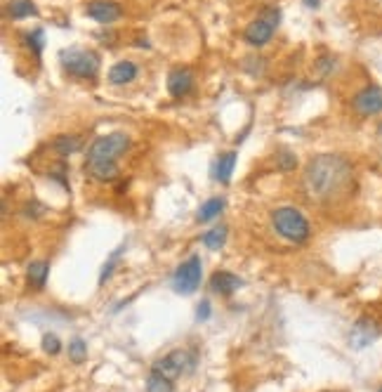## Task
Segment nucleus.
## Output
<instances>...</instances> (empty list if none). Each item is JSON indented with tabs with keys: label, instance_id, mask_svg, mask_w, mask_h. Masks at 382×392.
Here are the masks:
<instances>
[{
	"label": "nucleus",
	"instance_id": "nucleus-1",
	"mask_svg": "<svg viewBox=\"0 0 382 392\" xmlns=\"http://www.w3.org/2000/svg\"><path fill=\"white\" fill-rule=\"evenodd\" d=\"M354 182V173L347 158L335 154H321L314 156L304 168L302 187L309 201L314 203H333L347 196Z\"/></svg>",
	"mask_w": 382,
	"mask_h": 392
},
{
	"label": "nucleus",
	"instance_id": "nucleus-2",
	"mask_svg": "<svg viewBox=\"0 0 382 392\" xmlns=\"http://www.w3.org/2000/svg\"><path fill=\"white\" fill-rule=\"evenodd\" d=\"M130 149V137L125 133H109L97 137L88 149L86 170L95 182H114L118 177L116 158Z\"/></svg>",
	"mask_w": 382,
	"mask_h": 392
},
{
	"label": "nucleus",
	"instance_id": "nucleus-3",
	"mask_svg": "<svg viewBox=\"0 0 382 392\" xmlns=\"http://www.w3.org/2000/svg\"><path fill=\"white\" fill-rule=\"evenodd\" d=\"M271 227L274 232L286 239L290 243H304L312 234V227H309V220L304 217L300 210L293 208V205H281L271 213Z\"/></svg>",
	"mask_w": 382,
	"mask_h": 392
},
{
	"label": "nucleus",
	"instance_id": "nucleus-4",
	"mask_svg": "<svg viewBox=\"0 0 382 392\" xmlns=\"http://www.w3.org/2000/svg\"><path fill=\"white\" fill-rule=\"evenodd\" d=\"M60 60L62 67L67 69V74H71L74 79H95L97 72H100V55L95 50H62Z\"/></svg>",
	"mask_w": 382,
	"mask_h": 392
},
{
	"label": "nucleus",
	"instance_id": "nucleus-5",
	"mask_svg": "<svg viewBox=\"0 0 382 392\" xmlns=\"http://www.w3.org/2000/svg\"><path fill=\"white\" fill-rule=\"evenodd\" d=\"M278 19H281L278 8H267L255 22H250L248 27H245V31H243L245 43L252 45V48H262V45H267L278 27Z\"/></svg>",
	"mask_w": 382,
	"mask_h": 392
},
{
	"label": "nucleus",
	"instance_id": "nucleus-6",
	"mask_svg": "<svg viewBox=\"0 0 382 392\" xmlns=\"http://www.w3.org/2000/svg\"><path fill=\"white\" fill-rule=\"evenodd\" d=\"M200 279H203V262H200L198 255H191V258H186L182 265L175 269L172 288L179 295H191L198 291Z\"/></svg>",
	"mask_w": 382,
	"mask_h": 392
},
{
	"label": "nucleus",
	"instance_id": "nucleus-7",
	"mask_svg": "<svg viewBox=\"0 0 382 392\" xmlns=\"http://www.w3.org/2000/svg\"><path fill=\"white\" fill-rule=\"evenodd\" d=\"M193 366H196V357H193L189 350L179 348V350H172L170 355H165L163 359H156L151 371H156V374L175 381V378L184 376V374H191Z\"/></svg>",
	"mask_w": 382,
	"mask_h": 392
},
{
	"label": "nucleus",
	"instance_id": "nucleus-8",
	"mask_svg": "<svg viewBox=\"0 0 382 392\" xmlns=\"http://www.w3.org/2000/svg\"><path fill=\"white\" fill-rule=\"evenodd\" d=\"M380 324L371 317H361L356 324L352 326V331H349V345H352L354 350H366L368 345H373L375 340L380 338Z\"/></svg>",
	"mask_w": 382,
	"mask_h": 392
},
{
	"label": "nucleus",
	"instance_id": "nucleus-9",
	"mask_svg": "<svg viewBox=\"0 0 382 392\" xmlns=\"http://www.w3.org/2000/svg\"><path fill=\"white\" fill-rule=\"evenodd\" d=\"M352 107L359 116H375L382 114V88L380 86H368L354 95Z\"/></svg>",
	"mask_w": 382,
	"mask_h": 392
},
{
	"label": "nucleus",
	"instance_id": "nucleus-10",
	"mask_svg": "<svg viewBox=\"0 0 382 392\" xmlns=\"http://www.w3.org/2000/svg\"><path fill=\"white\" fill-rule=\"evenodd\" d=\"M86 15L90 19H95V22L109 27V24L118 22L121 15H123V10H121L118 3H114V0H93V3H88Z\"/></svg>",
	"mask_w": 382,
	"mask_h": 392
},
{
	"label": "nucleus",
	"instance_id": "nucleus-11",
	"mask_svg": "<svg viewBox=\"0 0 382 392\" xmlns=\"http://www.w3.org/2000/svg\"><path fill=\"white\" fill-rule=\"evenodd\" d=\"M191 88H193V74L189 69L179 67L168 74V93H170L175 100L186 97V95L191 93Z\"/></svg>",
	"mask_w": 382,
	"mask_h": 392
},
{
	"label": "nucleus",
	"instance_id": "nucleus-12",
	"mask_svg": "<svg viewBox=\"0 0 382 392\" xmlns=\"http://www.w3.org/2000/svg\"><path fill=\"white\" fill-rule=\"evenodd\" d=\"M241 286H243L241 276H236L234 272H226V269L210 276V291L217 295H234Z\"/></svg>",
	"mask_w": 382,
	"mask_h": 392
},
{
	"label": "nucleus",
	"instance_id": "nucleus-13",
	"mask_svg": "<svg viewBox=\"0 0 382 392\" xmlns=\"http://www.w3.org/2000/svg\"><path fill=\"white\" fill-rule=\"evenodd\" d=\"M137 79V64L123 60L116 62L111 69H109V83L111 86H125V83H132Z\"/></svg>",
	"mask_w": 382,
	"mask_h": 392
},
{
	"label": "nucleus",
	"instance_id": "nucleus-14",
	"mask_svg": "<svg viewBox=\"0 0 382 392\" xmlns=\"http://www.w3.org/2000/svg\"><path fill=\"white\" fill-rule=\"evenodd\" d=\"M48 276H50V262L48 260H34L27 267V279L36 291H43L45 284H48Z\"/></svg>",
	"mask_w": 382,
	"mask_h": 392
},
{
	"label": "nucleus",
	"instance_id": "nucleus-15",
	"mask_svg": "<svg viewBox=\"0 0 382 392\" xmlns=\"http://www.w3.org/2000/svg\"><path fill=\"white\" fill-rule=\"evenodd\" d=\"M234 165H236V151H226L215 161V173H212V175H215L217 182L229 184L231 173H234Z\"/></svg>",
	"mask_w": 382,
	"mask_h": 392
},
{
	"label": "nucleus",
	"instance_id": "nucleus-16",
	"mask_svg": "<svg viewBox=\"0 0 382 392\" xmlns=\"http://www.w3.org/2000/svg\"><path fill=\"white\" fill-rule=\"evenodd\" d=\"M222 210H224V198L212 196V198H208V201L200 203V208L196 213V222H212Z\"/></svg>",
	"mask_w": 382,
	"mask_h": 392
},
{
	"label": "nucleus",
	"instance_id": "nucleus-17",
	"mask_svg": "<svg viewBox=\"0 0 382 392\" xmlns=\"http://www.w3.org/2000/svg\"><path fill=\"white\" fill-rule=\"evenodd\" d=\"M226 234H229V229L224 227V224H217V227L208 229L203 236H200V241H203L205 248L210 250H219L226 243Z\"/></svg>",
	"mask_w": 382,
	"mask_h": 392
},
{
	"label": "nucleus",
	"instance_id": "nucleus-18",
	"mask_svg": "<svg viewBox=\"0 0 382 392\" xmlns=\"http://www.w3.org/2000/svg\"><path fill=\"white\" fill-rule=\"evenodd\" d=\"M8 10H10V17L12 19H27V17L38 15L34 0H12Z\"/></svg>",
	"mask_w": 382,
	"mask_h": 392
},
{
	"label": "nucleus",
	"instance_id": "nucleus-19",
	"mask_svg": "<svg viewBox=\"0 0 382 392\" xmlns=\"http://www.w3.org/2000/svg\"><path fill=\"white\" fill-rule=\"evenodd\" d=\"M81 137H76V135H62V137L55 140V149L60 156H69V154H76L81 149Z\"/></svg>",
	"mask_w": 382,
	"mask_h": 392
},
{
	"label": "nucleus",
	"instance_id": "nucleus-20",
	"mask_svg": "<svg viewBox=\"0 0 382 392\" xmlns=\"http://www.w3.org/2000/svg\"><path fill=\"white\" fill-rule=\"evenodd\" d=\"M146 392H175L172 388V381L165 376L156 374V371H151L146 378Z\"/></svg>",
	"mask_w": 382,
	"mask_h": 392
},
{
	"label": "nucleus",
	"instance_id": "nucleus-21",
	"mask_svg": "<svg viewBox=\"0 0 382 392\" xmlns=\"http://www.w3.org/2000/svg\"><path fill=\"white\" fill-rule=\"evenodd\" d=\"M69 359L74 364H83L88 362V343L83 338H74L69 343Z\"/></svg>",
	"mask_w": 382,
	"mask_h": 392
},
{
	"label": "nucleus",
	"instance_id": "nucleus-22",
	"mask_svg": "<svg viewBox=\"0 0 382 392\" xmlns=\"http://www.w3.org/2000/svg\"><path fill=\"white\" fill-rule=\"evenodd\" d=\"M123 248L125 246H118L114 250L111 255H109V260L104 262V267H102V274H100V284H104V281L109 279V276L114 274V269H116V265H118V260H121V253H123Z\"/></svg>",
	"mask_w": 382,
	"mask_h": 392
},
{
	"label": "nucleus",
	"instance_id": "nucleus-23",
	"mask_svg": "<svg viewBox=\"0 0 382 392\" xmlns=\"http://www.w3.org/2000/svg\"><path fill=\"white\" fill-rule=\"evenodd\" d=\"M27 43H29V48L34 50V55H36V57H41V53H43V45H45V38H43V29H36V31H31V34L27 36Z\"/></svg>",
	"mask_w": 382,
	"mask_h": 392
},
{
	"label": "nucleus",
	"instance_id": "nucleus-24",
	"mask_svg": "<svg viewBox=\"0 0 382 392\" xmlns=\"http://www.w3.org/2000/svg\"><path fill=\"white\" fill-rule=\"evenodd\" d=\"M43 350L48 352V355H60V350H62V340L55 336V333H45L43 336Z\"/></svg>",
	"mask_w": 382,
	"mask_h": 392
},
{
	"label": "nucleus",
	"instance_id": "nucleus-25",
	"mask_svg": "<svg viewBox=\"0 0 382 392\" xmlns=\"http://www.w3.org/2000/svg\"><path fill=\"white\" fill-rule=\"evenodd\" d=\"M276 163H278V168L281 170H293L295 165H297V158H295V154L293 151H278V158H276Z\"/></svg>",
	"mask_w": 382,
	"mask_h": 392
},
{
	"label": "nucleus",
	"instance_id": "nucleus-26",
	"mask_svg": "<svg viewBox=\"0 0 382 392\" xmlns=\"http://www.w3.org/2000/svg\"><path fill=\"white\" fill-rule=\"evenodd\" d=\"M208 319H210V303L208 300H200L198 307H196V321L203 324V321H208Z\"/></svg>",
	"mask_w": 382,
	"mask_h": 392
},
{
	"label": "nucleus",
	"instance_id": "nucleus-27",
	"mask_svg": "<svg viewBox=\"0 0 382 392\" xmlns=\"http://www.w3.org/2000/svg\"><path fill=\"white\" fill-rule=\"evenodd\" d=\"M304 5H307V8H312V10H316L321 5V0H304Z\"/></svg>",
	"mask_w": 382,
	"mask_h": 392
},
{
	"label": "nucleus",
	"instance_id": "nucleus-28",
	"mask_svg": "<svg viewBox=\"0 0 382 392\" xmlns=\"http://www.w3.org/2000/svg\"><path fill=\"white\" fill-rule=\"evenodd\" d=\"M375 135H378V140H380V144H382V123L378 126V133H375Z\"/></svg>",
	"mask_w": 382,
	"mask_h": 392
},
{
	"label": "nucleus",
	"instance_id": "nucleus-29",
	"mask_svg": "<svg viewBox=\"0 0 382 392\" xmlns=\"http://www.w3.org/2000/svg\"><path fill=\"white\" fill-rule=\"evenodd\" d=\"M378 392H382V385H380V390H378Z\"/></svg>",
	"mask_w": 382,
	"mask_h": 392
}]
</instances>
